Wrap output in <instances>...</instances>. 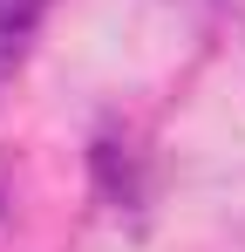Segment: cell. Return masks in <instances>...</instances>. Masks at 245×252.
<instances>
[{
    "label": "cell",
    "instance_id": "3",
    "mask_svg": "<svg viewBox=\"0 0 245 252\" xmlns=\"http://www.w3.org/2000/svg\"><path fill=\"white\" fill-rule=\"evenodd\" d=\"M0 205H7V164H0Z\"/></svg>",
    "mask_w": 245,
    "mask_h": 252
},
{
    "label": "cell",
    "instance_id": "1",
    "mask_svg": "<svg viewBox=\"0 0 245 252\" xmlns=\"http://www.w3.org/2000/svg\"><path fill=\"white\" fill-rule=\"evenodd\" d=\"M89 164H95V184H102V198L109 205H129V157H122V143H109V136H95V150H89Z\"/></svg>",
    "mask_w": 245,
    "mask_h": 252
},
{
    "label": "cell",
    "instance_id": "2",
    "mask_svg": "<svg viewBox=\"0 0 245 252\" xmlns=\"http://www.w3.org/2000/svg\"><path fill=\"white\" fill-rule=\"evenodd\" d=\"M41 28V0H0V55H21Z\"/></svg>",
    "mask_w": 245,
    "mask_h": 252
}]
</instances>
